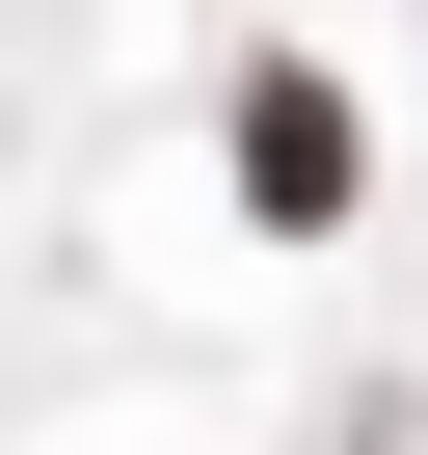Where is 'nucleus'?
<instances>
[{
	"label": "nucleus",
	"instance_id": "1",
	"mask_svg": "<svg viewBox=\"0 0 428 455\" xmlns=\"http://www.w3.org/2000/svg\"><path fill=\"white\" fill-rule=\"evenodd\" d=\"M242 188H268V214H348V108H321V81H242Z\"/></svg>",
	"mask_w": 428,
	"mask_h": 455
}]
</instances>
